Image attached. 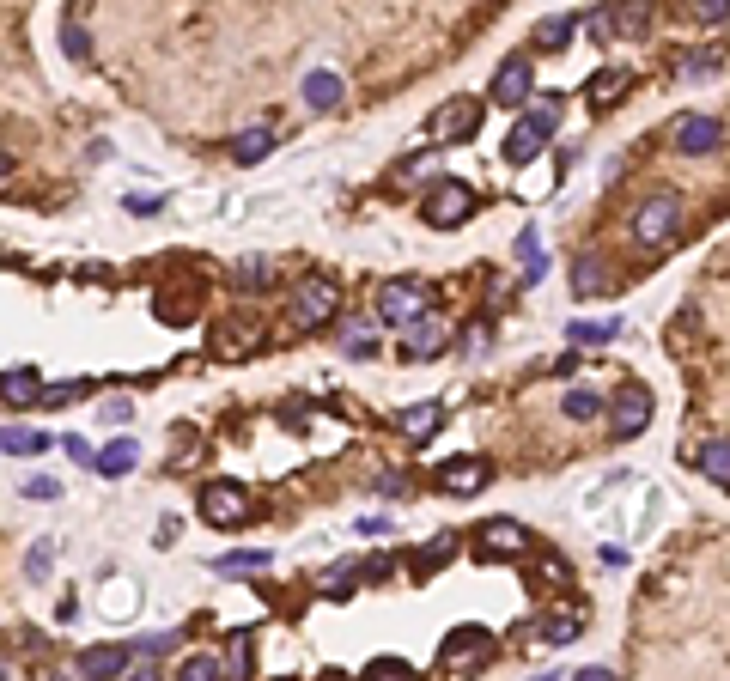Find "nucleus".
Instances as JSON below:
<instances>
[{
  "mask_svg": "<svg viewBox=\"0 0 730 681\" xmlns=\"http://www.w3.org/2000/svg\"><path fill=\"white\" fill-rule=\"evenodd\" d=\"M335 317H341V292H335L329 280H305L299 292H292L286 329H292V335H311V329H323V323H335Z\"/></svg>",
  "mask_w": 730,
  "mask_h": 681,
  "instance_id": "f257e3e1",
  "label": "nucleus"
},
{
  "mask_svg": "<svg viewBox=\"0 0 730 681\" xmlns=\"http://www.w3.org/2000/svg\"><path fill=\"white\" fill-rule=\"evenodd\" d=\"M201 517H207L213 529H238V523L256 517V505H250V493H244L238 481H207V487H201Z\"/></svg>",
  "mask_w": 730,
  "mask_h": 681,
  "instance_id": "f03ea898",
  "label": "nucleus"
},
{
  "mask_svg": "<svg viewBox=\"0 0 730 681\" xmlns=\"http://www.w3.org/2000/svg\"><path fill=\"white\" fill-rule=\"evenodd\" d=\"M469 213H475L469 183H432V189H426V201H420V219L432 225V232H451V225H463Z\"/></svg>",
  "mask_w": 730,
  "mask_h": 681,
  "instance_id": "7ed1b4c3",
  "label": "nucleus"
},
{
  "mask_svg": "<svg viewBox=\"0 0 730 681\" xmlns=\"http://www.w3.org/2000/svg\"><path fill=\"white\" fill-rule=\"evenodd\" d=\"M676 225H682V201L664 189V195H651V201L633 213V238H639L645 250H657V244H670V238H676Z\"/></svg>",
  "mask_w": 730,
  "mask_h": 681,
  "instance_id": "20e7f679",
  "label": "nucleus"
},
{
  "mask_svg": "<svg viewBox=\"0 0 730 681\" xmlns=\"http://www.w3.org/2000/svg\"><path fill=\"white\" fill-rule=\"evenodd\" d=\"M378 317H384V323H402V329L420 323V317H426V286H420V280H390V286L378 292Z\"/></svg>",
  "mask_w": 730,
  "mask_h": 681,
  "instance_id": "39448f33",
  "label": "nucleus"
},
{
  "mask_svg": "<svg viewBox=\"0 0 730 681\" xmlns=\"http://www.w3.org/2000/svg\"><path fill=\"white\" fill-rule=\"evenodd\" d=\"M718 140H724V128L712 122V116H676V128H670V146L682 159H706V153H718Z\"/></svg>",
  "mask_w": 730,
  "mask_h": 681,
  "instance_id": "423d86ee",
  "label": "nucleus"
},
{
  "mask_svg": "<svg viewBox=\"0 0 730 681\" xmlns=\"http://www.w3.org/2000/svg\"><path fill=\"white\" fill-rule=\"evenodd\" d=\"M651 426V396L639 384H627L615 402H609V438H639Z\"/></svg>",
  "mask_w": 730,
  "mask_h": 681,
  "instance_id": "0eeeda50",
  "label": "nucleus"
},
{
  "mask_svg": "<svg viewBox=\"0 0 730 681\" xmlns=\"http://www.w3.org/2000/svg\"><path fill=\"white\" fill-rule=\"evenodd\" d=\"M481 98H457V104H445L432 122H426V140H469L475 128H481Z\"/></svg>",
  "mask_w": 730,
  "mask_h": 681,
  "instance_id": "6e6552de",
  "label": "nucleus"
},
{
  "mask_svg": "<svg viewBox=\"0 0 730 681\" xmlns=\"http://www.w3.org/2000/svg\"><path fill=\"white\" fill-rule=\"evenodd\" d=\"M438 493H481L487 481H493V469H487V457H451V463H438Z\"/></svg>",
  "mask_w": 730,
  "mask_h": 681,
  "instance_id": "1a4fd4ad",
  "label": "nucleus"
},
{
  "mask_svg": "<svg viewBox=\"0 0 730 681\" xmlns=\"http://www.w3.org/2000/svg\"><path fill=\"white\" fill-rule=\"evenodd\" d=\"M530 86H536V67H530V55H511V61H499V73H493V104H530Z\"/></svg>",
  "mask_w": 730,
  "mask_h": 681,
  "instance_id": "9d476101",
  "label": "nucleus"
},
{
  "mask_svg": "<svg viewBox=\"0 0 730 681\" xmlns=\"http://www.w3.org/2000/svg\"><path fill=\"white\" fill-rule=\"evenodd\" d=\"M487 657H493V639L481 627H463V633H451L445 645H438V663L445 669H481Z\"/></svg>",
  "mask_w": 730,
  "mask_h": 681,
  "instance_id": "9b49d317",
  "label": "nucleus"
},
{
  "mask_svg": "<svg viewBox=\"0 0 730 681\" xmlns=\"http://www.w3.org/2000/svg\"><path fill=\"white\" fill-rule=\"evenodd\" d=\"M615 286V274H609V262L597 256V250H584L578 262H572V298H603Z\"/></svg>",
  "mask_w": 730,
  "mask_h": 681,
  "instance_id": "f8f14e48",
  "label": "nucleus"
},
{
  "mask_svg": "<svg viewBox=\"0 0 730 681\" xmlns=\"http://www.w3.org/2000/svg\"><path fill=\"white\" fill-rule=\"evenodd\" d=\"M475 548L493 554V560H499V554H524V529L511 523V517H487V523L475 529Z\"/></svg>",
  "mask_w": 730,
  "mask_h": 681,
  "instance_id": "ddd939ff",
  "label": "nucleus"
},
{
  "mask_svg": "<svg viewBox=\"0 0 730 681\" xmlns=\"http://www.w3.org/2000/svg\"><path fill=\"white\" fill-rule=\"evenodd\" d=\"M542 146H548V134L524 116V122H511V134H505V146H499V153L511 159V165H530V159H542Z\"/></svg>",
  "mask_w": 730,
  "mask_h": 681,
  "instance_id": "4468645a",
  "label": "nucleus"
},
{
  "mask_svg": "<svg viewBox=\"0 0 730 681\" xmlns=\"http://www.w3.org/2000/svg\"><path fill=\"white\" fill-rule=\"evenodd\" d=\"M122 669H128V651L122 645H98V651H86L80 663H73V675H80V681H122Z\"/></svg>",
  "mask_w": 730,
  "mask_h": 681,
  "instance_id": "2eb2a0df",
  "label": "nucleus"
},
{
  "mask_svg": "<svg viewBox=\"0 0 730 681\" xmlns=\"http://www.w3.org/2000/svg\"><path fill=\"white\" fill-rule=\"evenodd\" d=\"M55 438L49 432H37V426H0V450H7V457H43Z\"/></svg>",
  "mask_w": 730,
  "mask_h": 681,
  "instance_id": "dca6fc26",
  "label": "nucleus"
},
{
  "mask_svg": "<svg viewBox=\"0 0 730 681\" xmlns=\"http://www.w3.org/2000/svg\"><path fill=\"white\" fill-rule=\"evenodd\" d=\"M305 104H311V110H335V104H341V73L311 67V73H305Z\"/></svg>",
  "mask_w": 730,
  "mask_h": 681,
  "instance_id": "f3484780",
  "label": "nucleus"
},
{
  "mask_svg": "<svg viewBox=\"0 0 730 681\" xmlns=\"http://www.w3.org/2000/svg\"><path fill=\"white\" fill-rule=\"evenodd\" d=\"M694 469H700L706 481L730 487V438H712V444H700V450H694Z\"/></svg>",
  "mask_w": 730,
  "mask_h": 681,
  "instance_id": "a211bd4d",
  "label": "nucleus"
},
{
  "mask_svg": "<svg viewBox=\"0 0 730 681\" xmlns=\"http://www.w3.org/2000/svg\"><path fill=\"white\" fill-rule=\"evenodd\" d=\"M134 463H140V444H134V438H110V444L98 450L92 469H98V475H128Z\"/></svg>",
  "mask_w": 730,
  "mask_h": 681,
  "instance_id": "6ab92c4d",
  "label": "nucleus"
},
{
  "mask_svg": "<svg viewBox=\"0 0 730 681\" xmlns=\"http://www.w3.org/2000/svg\"><path fill=\"white\" fill-rule=\"evenodd\" d=\"M438 347H445V323H438V317L408 323V359H432Z\"/></svg>",
  "mask_w": 730,
  "mask_h": 681,
  "instance_id": "aec40b11",
  "label": "nucleus"
},
{
  "mask_svg": "<svg viewBox=\"0 0 730 681\" xmlns=\"http://www.w3.org/2000/svg\"><path fill=\"white\" fill-rule=\"evenodd\" d=\"M572 31H578V19H566V13H554V19H536V31H530V43H536V49H566V43H572Z\"/></svg>",
  "mask_w": 730,
  "mask_h": 681,
  "instance_id": "412c9836",
  "label": "nucleus"
},
{
  "mask_svg": "<svg viewBox=\"0 0 730 681\" xmlns=\"http://www.w3.org/2000/svg\"><path fill=\"white\" fill-rule=\"evenodd\" d=\"M651 25V13L645 7H621V13H597V31L609 37V31H621V37H639Z\"/></svg>",
  "mask_w": 730,
  "mask_h": 681,
  "instance_id": "4be33fe9",
  "label": "nucleus"
},
{
  "mask_svg": "<svg viewBox=\"0 0 730 681\" xmlns=\"http://www.w3.org/2000/svg\"><path fill=\"white\" fill-rule=\"evenodd\" d=\"M43 384H37V371H0V402H37Z\"/></svg>",
  "mask_w": 730,
  "mask_h": 681,
  "instance_id": "5701e85b",
  "label": "nucleus"
},
{
  "mask_svg": "<svg viewBox=\"0 0 730 681\" xmlns=\"http://www.w3.org/2000/svg\"><path fill=\"white\" fill-rule=\"evenodd\" d=\"M621 335V317H603V323H572L566 329V341L572 347H603V341H615Z\"/></svg>",
  "mask_w": 730,
  "mask_h": 681,
  "instance_id": "b1692460",
  "label": "nucleus"
},
{
  "mask_svg": "<svg viewBox=\"0 0 730 681\" xmlns=\"http://www.w3.org/2000/svg\"><path fill=\"white\" fill-rule=\"evenodd\" d=\"M268 146H274V128H244V134L232 140V159H238V165H256Z\"/></svg>",
  "mask_w": 730,
  "mask_h": 681,
  "instance_id": "393cba45",
  "label": "nucleus"
},
{
  "mask_svg": "<svg viewBox=\"0 0 730 681\" xmlns=\"http://www.w3.org/2000/svg\"><path fill=\"white\" fill-rule=\"evenodd\" d=\"M177 681H226V663H219L213 651H195V657H183Z\"/></svg>",
  "mask_w": 730,
  "mask_h": 681,
  "instance_id": "a878e982",
  "label": "nucleus"
},
{
  "mask_svg": "<svg viewBox=\"0 0 730 681\" xmlns=\"http://www.w3.org/2000/svg\"><path fill=\"white\" fill-rule=\"evenodd\" d=\"M341 353H353V359L378 353V329H372V323H347V329H341Z\"/></svg>",
  "mask_w": 730,
  "mask_h": 681,
  "instance_id": "bb28decb",
  "label": "nucleus"
},
{
  "mask_svg": "<svg viewBox=\"0 0 730 681\" xmlns=\"http://www.w3.org/2000/svg\"><path fill=\"white\" fill-rule=\"evenodd\" d=\"M438 420H445V414L426 402V408H408V414H402V432H408V438H432V432H438Z\"/></svg>",
  "mask_w": 730,
  "mask_h": 681,
  "instance_id": "cd10ccee",
  "label": "nucleus"
},
{
  "mask_svg": "<svg viewBox=\"0 0 730 681\" xmlns=\"http://www.w3.org/2000/svg\"><path fill=\"white\" fill-rule=\"evenodd\" d=\"M566 414L572 420H597L603 414V396L597 390H566Z\"/></svg>",
  "mask_w": 730,
  "mask_h": 681,
  "instance_id": "c85d7f7f",
  "label": "nucleus"
},
{
  "mask_svg": "<svg viewBox=\"0 0 730 681\" xmlns=\"http://www.w3.org/2000/svg\"><path fill=\"white\" fill-rule=\"evenodd\" d=\"M518 256H524V274H530V280H542L548 256H542V238H536V232H524V238H518Z\"/></svg>",
  "mask_w": 730,
  "mask_h": 681,
  "instance_id": "c756f323",
  "label": "nucleus"
},
{
  "mask_svg": "<svg viewBox=\"0 0 730 681\" xmlns=\"http://www.w3.org/2000/svg\"><path fill=\"white\" fill-rule=\"evenodd\" d=\"M353 578H359V560H341V566H329V578H323L317 590H323V596H347Z\"/></svg>",
  "mask_w": 730,
  "mask_h": 681,
  "instance_id": "7c9ffc66",
  "label": "nucleus"
},
{
  "mask_svg": "<svg viewBox=\"0 0 730 681\" xmlns=\"http://www.w3.org/2000/svg\"><path fill=\"white\" fill-rule=\"evenodd\" d=\"M365 681H414V669L402 657H378L372 669H365Z\"/></svg>",
  "mask_w": 730,
  "mask_h": 681,
  "instance_id": "2f4dec72",
  "label": "nucleus"
},
{
  "mask_svg": "<svg viewBox=\"0 0 730 681\" xmlns=\"http://www.w3.org/2000/svg\"><path fill=\"white\" fill-rule=\"evenodd\" d=\"M134 609H140L134 584H110V596H104V615H134Z\"/></svg>",
  "mask_w": 730,
  "mask_h": 681,
  "instance_id": "473e14b6",
  "label": "nucleus"
},
{
  "mask_svg": "<svg viewBox=\"0 0 730 681\" xmlns=\"http://www.w3.org/2000/svg\"><path fill=\"white\" fill-rule=\"evenodd\" d=\"M451 554H457V536H438V542H432V548H426V560H420V566H414V572H420V578H426V572H438V566H445V560H451Z\"/></svg>",
  "mask_w": 730,
  "mask_h": 681,
  "instance_id": "72a5a7b5",
  "label": "nucleus"
},
{
  "mask_svg": "<svg viewBox=\"0 0 730 681\" xmlns=\"http://www.w3.org/2000/svg\"><path fill=\"white\" fill-rule=\"evenodd\" d=\"M219 572H256V566H268V548H250V554H226V560H213Z\"/></svg>",
  "mask_w": 730,
  "mask_h": 681,
  "instance_id": "f704fd0d",
  "label": "nucleus"
},
{
  "mask_svg": "<svg viewBox=\"0 0 730 681\" xmlns=\"http://www.w3.org/2000/svg\"><path fill=\"white\" fill-rule=\"evenodd\" d=\"M578 627H584V621H578V615H566V621H548V627H542V639H548V645H572V639H578Z\"/></svg>",
  "mask_w": 730,
  "mask_h": 681,
  "instance_id": "c9c22d12",
  "label": "nucleus"
},
{
  "mask_svg": "<svg viewBox=\"0 0 730 681\" xmlns=\"http://www.w3.org/2000/svg\"><path fill=\"white\" fill-rule=\"evenodd\" d=\"M232 675H250V633H232V663H226V681Z\"/></svg>",
  "mask_w": 730,
  "mask_h": 681,
  "instance_id": "e433bc0d",
  "label": "nucleus"
},
{
  "mask_svg": "<svg viewBox=\"0 0 730 681\" xmlns=\"http://www.w3.org/2000/svg\"><path fill=\"white\" fill-rule=\"evenodd\" d=\"M621 92H627V73H597V80H591V98H603V104L621 98Z\"/></svg>",
  "mask_w": 730,
  "mask_h": 681,
  "instance_id": "4c0bfd02",
  "label": "nucleus"
},
{
  "mask_svg": "<svg viewBox=\"0 0 730 681\" xmlns=\"http://www.w3.org/2000/svg\"><path fill=\"white\" fill-rule=\"evenodd\" d=\"M61 43H67V55H92V37H86V25H61Z\"/></svg>",
  "mask_w": 730,
  "mask_h": 681,
  "instance_id": "58836bf2",
  "label": "nucleus"
},
{
  "mask_svg": "<svg viewBox=\"0 0 730 681\" xmlns=\"http://www.w3.org/2000/svg\"><path fill=\"white\" fill-rule=\"evenodd\" d=\"M694 19H700V25H730V0H700Z\"/></svg>",
  "mask_w": 730,
  "mask_h": 681,
  "instance_id": "ea45409f",
  "label": "nucleus"
},
{
  "mask_svg": "<svg viewBox=\"0 0 730 681\" xmlns=\"http://www.w3.org/2000/svg\"><path fill=\"white\" fill-rule=\"evenodd\" d=\"M25 499H37V505H49V499H61V487H55L49 475H37V481H25Z\"/></svg>",
  "mask_w": 730,
  "mask_h": 681,
  "instance_id": "a19ab883",
  "label": "nucleus"
},
{
  "mask_svg": "<svg viewBox=\"0 0 730 681\" xmlns=\"http://www.w3.org/2000/svg\"><path fill=\"white\" fill-rule=\"evenodd\" d=\"M49 566H55V548H49V542H37V554L25 560V572H31V578H49Z\"/></svg>",
  "mask_w": 730,
  "mask_h": 681,
  "instance_id": "79ce46f5",
  "label": "nucleus"
},
{
  "mask_svg": "<svg viewBox=\"0 0 730 681\" xmlns=\"http://www.w3.org/2000/svg\"><path fill=\"white\" fill-rule=\"evenodd\" d=\"M61 450H67V457H73V463H98V450H92L86 438H61Z\"/></svg>",
  "mask_w": 730,
  "mask_h": 681,
  "instance_id": "37998d69",
  "label": "nucleus"
},
{
  "mask_svg": "<svg viewBox=\"0 0 730 681\" xmlns=\"http://www.w3.org/2000/svg\"><path fill=\"white\" fill-rule=\"evenodd\" d=\"M128 213H140V219H153V213H159V195H128Z\"/></svg>",
  "mask_w": 730,
  "mask_h": 681,
  "instance_id": "c03bdc74",
  "label": "nucleus"
},
{
  "mask_svg": "<svg viewBox=\"0 0 730 681\" xmlns=\"http://www.w3.org/2000/svg\"><path fill=\"white\" fill-rule=\"evenodd\" d=\"M122 681H159V669L140 657V663H128V669H122Z\"/></svg>",
  "mask_w": 730,
  "mask_h": 681,
  "instance_id": "a18cd8bd",
  "label": "nucleus"
},
{
  "mask_svg": "<svg viewBox=\"0 0 730 681\" xmlns=\"http://www.w3.org/2000/svg\"><path fill=\"white\" fill-rule=\"evenodd\" d=\"M572 681H621V675H615V669H603V663H591V669H578Z\"/></svg>",
  "mask_w": 730,
  "mask_h": 681,
  "instance_id": "49530a36",
  "label": "nucleus"
},
{
  "mask_svg": "<svg viewBox=\"0 0 730 681\" xmlns=\"http://www.w3.org/2000/svg\"><path fill=\"white\" fill-rule=\"evenodd\" d=\"M712 67H718V55H688L682 61V73H712Z\"/></svg>",
  "mask_w": 730,
  "mask_h": 681,
  "instance_id": "de8ad7c7",
  "label": "nucleus"
},
{
  "mask_svg": "<svg viewBox=\"0 0 730 681\" xmlns=\"http://www.w3.org/2000/svg\"><path fill=\"white\" fill-rule=\"evenodd\" d=\"M7 171H13V153H7V146H0V183H7Z\"/></svg>",
  "mask_w": 730,
  "mask_h": 681,
  "instance_id": "09e8293b",
  "label": "nucleus"
},
{
  "mask_svg": "<svg viewBox=\"0 0 730 681\" xmlns=\"http://www.w3.org/2000/svg\"><path fill=\"white\" fill-rule=\"evenodd\" d=\"M0 681H7V663H0Z\"/></svg>",
  "mask_w": 730,
  "mask_h": 681,
  "instance_id": "8fccbe9b",
  "label": "nucleus"
}]
</instances>
